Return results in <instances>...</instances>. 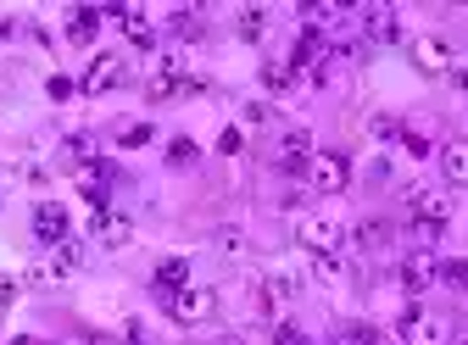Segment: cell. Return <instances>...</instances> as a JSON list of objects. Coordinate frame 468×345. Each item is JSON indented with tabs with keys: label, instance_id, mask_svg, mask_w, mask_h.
Wrapping results in <instances>:
<instances>
[{
	"label": "cell",
	"instance_id": "e0dca14e",
	"mask_svg": "<svg viewBox=\"0 0 468 345\" xmlns=\"http://www.w3.org/2000/svg\"><path fill=\"white\" fill-rule=\"evenodd\" d=\"M357 246H363L368 256H379V251L390 246V223H379V217H368V223L357 228Z\"/></svg>",
	"mask_w": 468,
	"mask_h": 345
},
{
	"label": "cell",
	"instance_id": "7402d4cb",
	"mask_svg": "<svg viewBox=\"0 0 468 345\" xmlns=\"http://www.w3.org/2000/svg\"><path fill=\"white\" fill-rule=\"evenodd\" d=\"M262 84H268V95H284L296 78H290V68H284V62H268V68H262Z\"/></svg>",
	"mask_w": 468,
	"mask_h": 345
},
{
	"label": "cell",
	"instance_id": "8992f818",
	"mask_svg": "<svg viewBox=\"0 0 468 345\" xmlns=\"http://www.w3.org/2000/svg\"><path fill=\"white\" fill-rule=\"evenodd\" d=\"M407 212H413L419 223H435V228H446V217H452V201H446L441 190H430V184H413V190H407Z\"/></svg>",
	"mask_w": 468,
	"mask_h": 345
},
{
	"label": "cell",
	"instance_id": "ba28073f",
	"mask_svg": "<svg viewBox=\"0 0 468 345\" xmlns=\"http://www.w3.org/2000/svg\"><path fill=\"white\" fill-rule=\"evenodd\" d=\"M363 34H368L374 45H396V39H401V23H396L390 6H363Z\"/></svg>",
	"mask_w": 468,
	"mask_h": 345
},
{
	"label": "cell",
	"instance_id": "4fadbf2b",
	"mask_svg": "<svg viewBox=\"0 0 468 345\" xmlns=\"http://www.w3.org/2000/svg\"><path fill=\"white\" fill-rule=\"evenodd\" d=\"M212 251H218L223 262H246V256H251V235H246V228H218V235H212Z\"/></svg>",
	"mask_w": 468,
	"mask_h": 345
},
{
	"label": "cell",
	"instance_id": "6da1fadb",
	"mask_svg": "<svg viewBox=\"0 0 468 345\" xmlns=\"http://www.w3.org/2000/svg\"><path fill=\"white\" fill-rule=\"evenodd\" d=\"M296 240H302L313 256H340V246H346V223H340L335 212H307V217L296 223Z\"/></svg>",
	"mask_w": 468,
	"mask_h": 345
},
{
	"label": "cell",
	"instance_id": "d6986e66",
	"mask_svg": "<svg viewBox=\"0 0 468 345\" xmlns=\"http://www.w3.org/2000/svg\"><path fill=\"white\" fill-rule=\"evenodd\" d=\"M50 267L62 273V278L79 273V267H84V246H79V240H62V246H56V262H50Z\"/></svg>",
	"mask_w": 468,
	"mask_h": 345
},
{
	"label": "cell",
	"instance_id": "1f68e13d",
	"mask_svg": "<svg viewBox=\"0 0 468 345\" xmlns=\"http://www.w3.org/2000/svg\"><path fill=\"white\" fill-rule=\"evenodd\" d=\"M12 345H39V340H28V334H23V340H12Z\"/></svg>",
	"mask_w": 468,
	"mask_h": 345
},
{
	"label": "cell",
	"instance_id": "d4e9b609",
	"mask_svg": "<svg viewBox=\"0 0 468 345\" xmlns=\"http://www.w3.org/2000/svg\"><path fill=\"white\" fill-rule=\"evenodd\" d=\"M145 140H151V129H145V123H134V129H123V134H117V145H123V151H140Z\"/></svg>",
	"mask_w": 468,
	"mask_h": 345
},
{
	"label": "cell",
	"instance_id": "30bf717a",
	"mask_svg": "<svg viewBox=\"0 0 468 345\" xmlns=\"http://www.w3.org/2000/svg\"><path fill=\"white\" fill-rule=\"evenodd\" d=\"M34 235H39L45 246H62V240H68V212L56 206V201H45V206L34 212Z\"/></svg>",
	"mask_w": 468,
	"mask_h": 345
},
{
	"label": "cell",
	"instance_id": "5b68a950",
	"mask_svg": "<svg viewBox=\"0 0 468 345\" xmlns=\"http://www.w3.org/2000/svg\"><path fill=\"white\" fill-rule=\"evenodd\" d=\"M396 278H401V284H407V290H413V296H419V290H430V284L441 278V262H435L430 251H407V256L396 262Z\"/></svg>",
	"mask_w": 468,
	"mask_h": 345
},
{
	"label": "cell",
	"instance_id": "277c9868",
	"mask_svg": "<svg viewBox=\"0 0 468 345\" xmlns=\"http://www.w3.org/2000/svg\"><path fill=\"white\" fill-rule=\"evenodd\" d=\"M396 334H401V345H446L452 340V329H446V318H435V312H407L401 323H396Z\"/></svg>",
	"mask_w": 468,
	"mask_h": 345
},
{
	"label": "cell",
	"instance_id": "4dcf8cb0",
	"mask_svg": "<svg viewBox=\"0 0 468 345\" xmlns=\"http://www.w3.org/2000/svg\"><path fill=\"white\" fill-rule=\"evenodd\" d=\"M218 345H246V340H234V334H223V340H218Z\"/></svg>",
	"mask_w": 468,
	"mask_h": 345
},
{
	"label": "cell",
	"instance_id": "52a82bcc",
	"mask_svg": "<svg viewBox=\"0 0 468 345\" xmlns=\"http://www.w3.org/2000/svg\"><path fill=\"white\" fill-rule=\"evenodd\" d=\"M117 84H123V56H95V62H90V73L79 78V89L84 95H106V89H117Z\"/></svg>",
	"mask_w": 468,
	"mask_h": 345
},
{
	"label": "cell",
	"instance_id": "44dd1931",
	"mask_svg": "<svg viewBox=\"0 0 468 345\" xmlns=\"http://www.w3.org/2000/svg\"><path fill=\"white\" fill-rule=\"evenodd\" d=\"M173 39H201V12H173Z\"/></svg>",
	"mask_w": 468,
	"mask_h": 345
},
{
	"label": "cell",
	"instance_id": "ffe728a7",
	"mask_svg": "<svg viewBox=\"0 0 468 345\" xmlns=\"http://www.w3.org/2000/svg\"><path fill=\"white\" fill-rule=\"evenodd\" d=\"M335 345H379V329H368V323H340Z\"/></svg>",
	"mask_w": 468,
	"mask_h": 345
},
{
	"label": "cell",
	"instance_id": "f1b7e54d",
	"mask_svg": "<svg viewBox=\"0 0 468 345\" xmlns=\"http://www.w3.org/2000/svg\"><path fill=\"white\" fill-rule=\"evenodd\" d=\"M84 345H123V340H117V334H90Z\"/></svg>",
	"mask_w": 468,
	"mask_h": 345
},
{
	"label": "cell",
	"instance_id": "ac0fdd59",
	"mask_svg": "<svg viewBox=\"0 0 468 345\" xmlns=\"http://www.w3.org/2000/svg\"><path fill=\"white\" fill-rule=\"evenodd\" d=\"M95 23H101V12H95V6H79V12L68 17V39H73V45H90V39H95Z\"/></svg>",
	"mask_w": 468,
	"mask_h": 345
},
{
	"label": "cell",
	"instance_id": "5bb4252c",
	"mask_svg": "<svg viewBox=\"0 0 468 345\" xmlns=\"http://www.w3.org/2000/svg\"><path fill=\"white\" fill-rule=\"evenodd\" d=\"M117 17H123V34H129V45H134V50H151V45H156V28L145 23V12H140V6H117Z\"/></svg>",
	"mask_w": 468,
	"mask_h": 345
},
{
	"label": "cell",
	"instance_id": "8fae6325",
	"mask_svg": "<svg viewBox=\"0 0 468 345\" xmlns=\"http://www.w3.org/2000/svg\"><path fill=\"white\" fill-rule=\"evenodd\" d=\"M95 240H101L106 251H123V246L134 240V223H129V217H112V212H95Z\"/></svg>",
	"mask_w": 468,
	"mask_h": 345
},
{
	"label": "cell",
	"instance_id": "7c38bea8",
	"mask_svg": "<svg viewBox=\"0 0 468 345\" xmlns=\"http://www.w3.org/2000/svg\"><path fill=\"white\" fill-rule=\"evenodd\" d=\"M185 284H190V262H185V256H167V262L156 267V296H162V301L179 296Z\"/></svg>",
	"mask_w": 468,
	"mask_h": 345
},
{
	"label": "cell",
	"instance_id": "3957f363",
	"mask_svg": "<svg viewBox=\"0 0 468 345\" xmlns=\"http://www.w3.org/2000/svg\"><path fill=\"white\" fill-rule=\"evenodd\" d=\"M162 307H167V318H173V323H207V318L218 312V296H212V290H201V284H185V290H179V296H167Z\"/></svg>",
	"mask_w": 468,
	"mask_h": 345
},
{
	"label": "cell",
	"instance_id": "cb8c5ba5",
	"mask_svg": "<svg viewBox=\"0 0 468 345\" xmlns=\"http://www.w3.org/2000/svg\"><path fill=\"white\" fill-rule=\"evenodd\" d=\"M167 162H173V167H190V162H196V145H190V140H173V145H167Z\"/></svg>",
	"mask_w": 468,
	"mask_h": 345
},
{
	"label": "cell",
	"instance_id": "7a4b0ae2",
	"mask_svg": "<svg viewBox=\"0 0 468 345\" xmlns=\"http://www.w3.org/2000/svg\"><path fill=\"white\" fill-rule=\"evenodd\" d=\"M307 184H313L318 195H340V190L351 184V162H346L340 151H318V156L307 162Z\"/></svg>",
	"mask_w": 468,
	"mask_h": 345
},
{
	"label": "cell",
	"instance_id": "603a6c76",
	"mask_svg": "<svg viewBox=\"0 0 468 345\" xmlns=\"http://www.w3.org/2000/svg\"><path fill=\"white\" fill-rule=\"evenodd\" d=\"M313 278H318V284H340V278H346V267H340L335 256H313Z\"/></svg>",
	"mask_w": 468,
	"mask_h": 345
},
{
	"label": "cell",
	"instance_id": "2e32d148",
	"mask_svg": "<svg viewBox=\"0 0 468 345\" xmlns=\"http://www.w3.org/2000/svg\"><path fill=\"white\" fill-rule=\"evenodd\" d=\"M234 34H240L246 45H262V34H268V12H262V6H246L240 23H234Z\"/></svg>",
	"mask_w": 468,
	"mask_h": 345
},
{
	"label": "cell",
	"instance_id": "9a60e30c",
	"mask_svg": "<svg viewBox=\"0 0 468 345\" xmlns=\"http://www.w3.org/2000/svg\"><path fill=\"white\" fill-rule=\"evenodd\" d=\"M413 62L424 73H452V50H446V39H419L413 45Z\"/></svg>",
	"mask_w": 468,
	"mask_h": 345
},
{
	"label": "cell",
	"instance_id": "4316f807",
	"mask_svg": "<svg viewBox=\"0 0 468 345\" xmlns=\"http://www.w3.org/2000/svg\"><path fill=\"white\" fill-rule=\"evenodd\" d=\"M441 278H446V284H457V290H468V262H446V267H441Z\"/></svg>",
	"mask_w": 468,
	"mask_h": 345
},
{
	"label": "cell",
	"instance_id": "f546056e",
	"mask_svg": "<svg viewBox=\"0 0 468 345\" xmlns=\"http://www.w3.org/2000/svg\"><path fill=\"white\" fill-rule=\"evenodd\" d=\"M0 39H12V17H0Z\"/></svg>",
	"mask_w": 468,
	"mask_h": 345
},
{
	"label": "cell",
	"instance_id": "484cf974",
	"mask_svg": "<svg viewBox=\"0 0 468 345\" xmlns=\"http://www.w3.org/2000/svg\"><path fill=\"white\" fill-rule=\"evenodd\" d=\"M273 345H307V334H302L296 323H279V329H273Z\"/></svg>",
	"mask_w": 468,
	"mask_h": 345
},
{
	"label": "cell",
	"instance_id": "83f0119b",
	"mask_svg": "<svg viewBox=\"0 0 468 345\" xmlns=\"http://www.w3.org/2000/svg\"><path fill=\"white\" fill-rule=\"evenodd\" d=\"M12 301H17V284H12V278H6V273H0V312H6V307H12Z\"/></svg>",
	"mask_w": 468,
	"mask_h": 345
},
{
	"label": "cell",
	"instance_id": "9c48e42d",
	"mask_svg": "<svg viewBox=\"0 0 468 345\" xmlns=\"http://www.w3.org/2000/svg\"><path fill=\"white\" fill-rule=\"evenodd\" d=\"M441 179H446L452 190H468V140L441 145Z\"/></svg>",
	"mask_w": 468,
	"mask_h": 345
}]
</instances>
